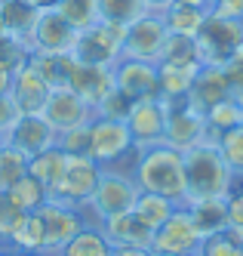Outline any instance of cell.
<instances>
[{
  "label": "cell",
  "instance_id": "cell-49",
  "mask_svg": "<svg viewBox=\"0 0 243 256\" xmlns=\"http://www.w3.org/2000/svg\"><path fill=\"white\" fill-rule=\"evenodd\" d=\"M22 4H28L31 10H49V6L59 4V0H22Z\"/></svg>",
  "mask_w": 243,
  "mask_h": 256
},
{
  "label": "cell",
  "instance_id": "cell-28",
  "mask_svg": "<svg viewBox=\"0 0 243 256\" xmlns=\"http://www.w3.org/2000/svg\"><path fill=\"white\" fill-rule=\"evenodd\" d=\"M6 194L15 200V207L22 210V213H40L49 204V188L37 176H31V173H25L15 186H9Z\"/></svg>",
  "mask_w": 243,
  "mask_h": 256
},
{
  "label": "cell",
  "instance_id": "cell-43",
  "mask_svg": "<svg viewBox=\"0 0 243 256\" xmlns=\"http://www.w3.org/2000/svg\"><path fill=\"white\" fill-rule=\"evenodd\" d=\"M222 68H225V78H228V86H231V96H234L237 102H243V46H240V50H237Z\"/></svg>",
  "mask_w": 243,
  "mask_h": 256
},
{
  "label": "cell",
  "instance_id": "cell-46",
  "mask_svg": "<svg viewBox=\"0 0 243 256\" xmlns=\"http://www.w3.org/2000/svg\"><path fill=\"white\" fill-rule=\"evenodd\" d=\"M111 256H154L148 247H114Z\"/></svg>",
  "mask_w": 243,
  "mask_h": 256
},
{
  "label": "cell",
  "instance_id": "cell-40",
  "mask_svg": "<svg viewBox=\"0 0 243 256\" xmlns=\"http://www.w3.org/2000/svg\"><path fill=\"white\" fill-rule=\"evenodd\" d=\"M28 56H31V52H28V46L22 40H15V38H3V40H0V65L9 68L12 74L22 65H28Z\"/></svg>",
  "mask_w": 243,
  "mask_h": 256
},
{
  "label": "cell",
  "instance_id": "cell-6",
  "mask_svg": "<svg viewBox=\"0 0 243 256\" xmlns=\"http://www.w3.org/2000/svg\"><path fill=\"white\" fill-rule=\"evenodd\" d=\"M194 40H197V52L203 65H225L243 46V22L222 19V16L210 12Z\"/></svg>",
  "mask_w": 243,
  "mask_h": 256
},
{
  "label": "cell",
  "instance_id": "cell-25",
  "mask_svg": "<svg viewBox=\"0 0 243 256\" xmlns=\"http://www.w3.org/2000/svg\"><path fill=\"white\" fill-rule=\"evenodd\" d=\"M200 65H176V62H157L160 78V96L163 99H185L197 78Z\"/></svg>",
  "mask_w": 243,
  "mask_h": 256
},
{
  "label": "cell",
  "instance_id": "cell-52",
  "mask_svg": "<svg viewBox=\"0 0 243 256\" xmlns=\"http://www.w3.org/2000/svg\"><path fill=\"white\" fill-rule=\"evenodd\" d=\"M3 38H9V34H6V28H3V22H0V40H3Z\"/></svg>",
  "mask_w": 243,
  "mask_h": 256
},
{
  "label": "cell",
  "instance_id": "cell-18",
  "mask_svg": "<svg viewBox=\"0 0 243 256\" xmlns=\"http://www.w3.org/2000/svg\"><path fill=\"white\" fill-rule=\"evenodd\" d=\"M74 93H77L89 108H99V102L114 90V68H105V65H83L77 62L68 84Z\"/></svg>",
  "mask_w": 243,
  "mask_h": 256
},
{
  "label": "cell",
  "instance_id": "cell-42",
  "mask_svg": "<svg viewBox=\"0 0 243 256\" xmlns=\"http://www.w3.org/2000/svg\"><path fill=\"white\" fill-rule=\"evenodd\" d=\"M225 207H228V232L243 241V182H237L234 192L225 198Z\"/></svg>",
  "mask_w": 243,
  "mask_h": 256
},
{
  "label": "cell",
  "instance_id": "cell-23",
  "mask_svg": "<svg viewBox=\"0 0 243 256\" xmlns=\"http://www.w3.org/2000/svg\"><path fill=\"white\" fill-rule=\"evenodd\" d=\"M191 213V222L200 232V238H210L228 228V207L225 198H210V200H194V204H185Z\"/></svg>",
  "mask_w": 243,
  "mask_h": 256
},
{
  "label": "cell",
  "instance_id": "cell-7",
  "mask_svg": "<svg viewBox=\"0 0 243 256\" xmlns=\"http://www.w3.org/2000/svg\"><path fill=\"white\" fill-rule=\"evenodd\" d=\"M77 34L80 31L71 28L59 10L49 6V10H37L25 46H28V52H74Z\"/></svg>",
  "mask_w": 243,
  "mask_h": 256
},
{
  "label": "cell",
  "instance_id": "cell-51",
  "mask_svg": "<svg viewBox=\"0 0 243 256\" xmlns=\"http://www.w3.org/2000/svg\"><path fill=\"white\" fill-rule=\"evenodd\" d=\"M0 256H25V253H15V250H0Z\"/></svg>",
  "mask_w": 243,
  "mask_h": 256
},
{
  "label": "cell",
  "instance_id": "cell-3",
  "mask_svg": "<svg viewBox=\"0 0 243 256\" xmlns=\"http://www.w3.org/2000/svg\"><path fill=\"white\" fill-rule=\"evenodd\" d=\"M139 194H142V188L136 186L129 167H102L96 192L89 194V200L80 207V213L86 219V226H99L102 228L105 219L133 210Z\"/></svg>",
  "mask_w": 243,
  "mask_h": 256
},
{
  "label": "cell",
  "instance_id": "cell-12",
  "mask_svg": "<svg viewBox=\"0 0 243 256\" xmlns=\"http://www.w3.org/2000/svg\"><path fill=\"white\" fill-rule=\"evenodd\" d=\"M46 124L55 130V136L65 133V130H77V126H86L92 118H96V108H89L71 86H59V90H49V99L43 105Z\"/></svg>",
  "mask_w": 243,
  "mask_h": 256
},
{
  "label": "cell",
  "instance_id": "cell-5",
  "mask_svg": "<svg viewBox=\"0 0 243 256\" xmlns=\"http://www.w3.org/2000/svg\"><path fill=\"white\" fill-rule=\"evenodd\" d=\"M123 40H126V28L114 22H96L86 31L77 34V46L71 56L83 62V65H105L114 68L123 59Z\"/></svg>",
  "mask_w": 243,
  "mask_h": 256
},
{
  "label": "cell",
  "instance_id": "cell-27",
  "mask_svg": "<svg viewBox=\"0 0 243 256\" xmlns=\"http://www.w3.org/2000/svg\"><path fill=\"white\" fill-rule=\"evenodd\" d=\"M203 118H207V142L216 145L222 133H228V130H234V126L243 124V102L228 96V99H222L219 105H213Z\"/></svg>",
  "mask_w": 243,
  "mask_h": 256
},
{
  "label": "cell",
  "instance_id": "cell-39",
  "mask_svg": "<svg viewBox=\"0 0 243 256\" xmlns=\"http://www.w3.org/2000/svg\"><path fill=\"white\" fill-rule=\"evenodd\" d=\"M22 210L15 207V200L6 194V192H0V244L6 247V241H9V234L15 232V226L22 222Z\"/></svg>",
  "mask_w": 243,
  "mask_h": 256
},
{
  "label": "cell",
  "instance_id": "cell-31",
  "mask_svg": "<svg viewBox=\"0 0 243 256\" xmlns=\"http://www.w3.org/2000/svg\"><path fill=\"white\" fill-rule=\"evenodd\" d=\"M179 204H173L170 198H163V194H151V192H142L139 198H136V207H133V213L142 219V222L148 226V228H157V226H163L166 219L173 216V210H176Z\"/></svg>",
  "mask_w": 243,
  "mask_h": 256
},
{
  "label": "cell",
  "instance_id": "cell-36",
  "mask_svg": "<svg viewBox=\"0 0 243 256\" xmlns=\"http://www.w3.org/2000/svg\"><path fill=\"white\" fill-rule=\"evenodd\" d=\"M160 62H176V65H203V62H200V52H197V40H194V38H182V34H170V38H166Z\"/></svg>",
  "mask_w": 243,
  "mask_h": 256
},
{
  "label": "cell",
  "instance_id": "cell-41",
  "mask_svg": "<svg viewBox=\"0 0 243 256\" xmlns=\"http://www.w3.org/2000/svg\"><path fill=\"white\" fill-rule=\"evenodd\" d=\"M55 145L65 154H89V124L77 126V130H65L55 136Z\"/></svg>",
  "mask_w": 243,
  "mask_h": 256
},
{
  "label": "cell",
  "instance_id": "cell-4",
  "mask_svg": "<svg viewBox=\"0 0 243 256\" xmlns=\"http://www.w3.org/2000/svg\"><path fill=\"white\" fill-rule=\"evenodd\" d=\"M136 142L126 130V120L92 118L89 120V158L99 167H129L136 160Z\"/></svg>",
  "mask_w": 243,
  "mask_h": 256
},
{
  "label": "cell",
  "instance_id": "cell-38",
  "mask_svg": "<svg viewBox=\"0 0 243 256\" xmlns=\"http://www.w3.org/2000/svg\"><path fill=\"white\" fill-rule=\"evenodd\" d=\"M129 108H133V99L129 96H123L120 90L114 86L111 93L99 102V108H96V118H108V120H126V114H129Z\"/></svg>",
  "mask_w": 243,
  "mask_h": 256
},
{
  "label": "cell",
  "instance_id": "cell-56",
  "mask_svg": "<svg viewBox=\"0 0 243 256\" xmlns=\"http://www.w3.org/2000/svg\"><path fill=\"white\" fill-rule=\"evenodd\" d=\"M0 250H3V244H0Z\"/></svg>",
  "mask_w": 243,
  "mask_h": 256
},
{
  "label": "cell",
  "instance_id": "cell-16",
  "mask_svg": "<svg viewBox=\"0 0 243 256\" xmlns=\"http://www.w3.org/2000/svg\"><path fill=\"white\" fill-rule=\"evenodd\" d=\"M3 139L9 145H15L18 152H25L28 158H34V154H40L43 148H52V145H55V130L46 124L43 114H22L9 126V133Z\"/></svg>",
  "mask_w": 243,
  "mask_h": 256
},
{
  "label": "cell",
  "instance_id": "cell-22",
  "mask_svg": "<svg viewBox=\"0 0 243 256\" xmlns=\"http://www.w3.org/2000/svg\"><path fill=\"white\" fill-rule=\"evenodd\" d=\"M3 250H15L25 256H43L46 250V234H43V219L40 213H25L22 222L15 226V232L9 234V241Z\"/></svg>",
  "mask_w": 243,
  "mask_h": 256
},
{
  "label": "cell",
  "instance_id": "cell-13",
  "mask_svg": "<svg viewBox=\"0 0 243 256\" xmlns=\"http://www.w3.org/2000/svg\"><path fill=\"white\" fill-rule=\"evenodd\" d=\"M166 102L163 96L160 99H142V102H133L126 114V130L133 136L136 148H151V145H160L163 142V133H166Z\"/></svg>",
  "mask_w": 243,
  "mask_h": 256
},
{
  "label": "cell",
  "instance_id": "cell-35",
  "mask_svg": "<svg viewBox=\"0 0 243 256\" xmlns=\"http://www.w3.org/2000/svg\"><path fill=\"white\" fill-rule=\"evenodd\" d=\"M216 145H219V154L225 158L228 170L237 176V182H243V124L228 133H222Z\"/></svg>",
  "mask_w": 243,
  "mask_h": 256
},
{
  "label": "cell",
  "instance_id": "cell-26",
  "mask_svg": "<svg viewBox=\"0 0 243 256\" xmlns=\"http://www.w3.org/2000/svg\"><path fill=\"white\" fill-rule=\"evenodd\" d=\"M65 164H68V154L59 148V145H52V148H43L40 154H34L28 160V173L37 176L49 188V194L59 188V182L65 176Z\"/></svg>",
  "mask_w": 243,
  "mask_h": 256
},
{
  "label": "cell",
  "instance_id": "cell-17",
  "mask_svg": "<svg viewBox=\"0 0 243 256\" xmlns=\"http://www.w3.org/2000/svg\"><path fill=\"white\" fill-rule=\"evenodd\" d=\"M228 96H231V86H228V78H225V68L222 65H200L197 78L188 90V105L194 112L207 114L213 105H219Z\"/></svg>",
  "mask_w": 243,
  "mask_h": 256
},
{
  "label": "cell",
  "instance_id": "cell-30",
  "mask_svg": "<svg viewBox=\"0 0 243 256\" xmlns=\"http://www.w3.org/2000/svg\"><path fill=\"white\" fill-rule=\"evenodd\" d=\"M34 16H37V10H31L28 4H22V0H0V22H3L9 38L22 40V44L28 40V34H31Z\"/></svg>",
  "mask_w": 243,
  "mask_h": 256
},
{
  "label": "cell",
  "instance_id": "cell-24",
  "mask_svg": "<svg viewBox=\"0 0 243 256\" xmlns=\"http://www.w3.org/2000/svg\"><path fill=\"white\" fill-rule=\"evenodd\" d=\"M210 10L203 6H191V4H182V0H173L163 12V22L170 34H182V38H197L200 25L207 22Z\"/></svg>",
  "mask_w": 243,
  "mask_h": 256
},
{
  "label": "cell",
  "instance_id": "cell-21",
  "mask_svg": "<svg viewBox=\"0 0 243 256\" xmlns=\"http://www.w3.org/2000/svg\"><path fill=\"white\" fill-rule=\"evenodd\" d=\"M28 65L43 78V84L49 90H59V86L71 84V74H74V68H77V59H74L71 52H31Z\"/></svg>",
  "mask_w": 243,
  "mask_h": 256
},
{
  "label": "cell",
  "instance_id": "cell-37",
  "mask_svg": "<svg viewBox=\"0 0 243 256\" xmlns=\"http://www.w3.org/2000/svg\"><path fill=\"white\" fill-rule=\"evenodd\" d=\"M197 256H243V241H240V238H234L225 228V232H219V234L200 238Z\"/></svg>",
  "mask_w": 243,
  "mask_h": 256
},
{
  "label": "cell",
  "instance_id": "cell-33",
  "mask_svg": "<svg viewBox=\"0 0 243 256\" xmlns=\"http://www.w3.org/2000/svg\"><path fill=\"white\" fill-rule=\"evenodd\" d=\"M99 12H102V22L129 28L148 12V6H145V0H99Z\"/></svg>",
  "mask_w": 243,
  "mask_h": 256
},
{
  "label": "cell",
  "instance_id": "cell-8",
  "mask_svg": "<svg viewBox=\"0 0 243 256\" xmlns=\"http://www.w3.org/2000/svg\"><path fill=\"white\" fill-rule=\"evenodd\" d=\"M197 247H200V232L191 222L188 207H176L173 216L154 228L148 250L154 256H188V253H197Z\"/></svg>",
  "mask_w": 243,
  "mask_h": 256
},
{
  "label": "cell",
  "instance_id": "cell-9",
  "mask_svg": "<svg viewBox=\"0 0 243 256\" xmlns=\"http://www.w3.org/2000/svg\"><path fill=\"white\" fill-rule=\"evenodd\" d=\"M166 102V133H163V142L170 148H179V152H188L194 145L207 142V118L200 112L188 105V96L185 99H163Z\"/></svg>",
  "mask_w": 243,
  "mask_h": 256
},
{
  "label": "cell",
  "instance_id": "cell-11",
  "mask_svg": "<svg viewBox=\"0 0 243 256\" xmlns=\"http://www.w3.org/2000/svg\"><path fill=\"white\" fill-rule=\"evenodd\" d=\"M170 38L163 16L157 12H145L139 22L126 28V40H123V59H139V62H160L163 56V44Z\"/></svg>",
  "mask_w": 243,
  "mask_h": 256
},
{
  "label": "cell",
  "instance_id": "cell-47",
  "mask_svg": "<svg viewBox=\"0 0 243 256\" xmlns=\"http://www.w3.org/2000/svg\"><path fill=\"white\" fill-rule=\"evenodd\" d=\"M173 0H145V6H148V12H157V16H163L166 12V6H170Z\"/></svg>",
  "mask_w": 243,
  "mask_h": 256
},
{
  "label": "cell",
  "instance_id": "cell-29",
  "mask_svg": "<svg viewBox=\"0 0 243 256\" xmlns=\"http://www.w3.org/2000/svg\"><path fill=\"white\" fill-rule=\"evenodd\" d=\"M114 244L105 238L99 226H83L71 241L59 250V256H111Z\"/></svg>",
  "mask_w": 243,
  "mask_h": 256
},
{
  "label": "cell",
  "instance_id": "cell-50",
  "mask_svg": "<svg viewBox=\"0 0 243 256\" xmlns=\"http://www.w3.org/2000/svg\"><path fill=\"white\" fill-rule=\"evenodd\" d=\"M182 4H191V6H203V10H210L213 0H182Z\"/></svg>",
  "mask_w": 243,
  "mask_h": 256
},
{
  "label": "cell",
  "instance_id": "cell-55",
  "mask_svg": "<svg viewBox=\"0 0 243 256\" xmlns=\"http://www.w3.org/2000/svg\"><path fill=\"white\" fill-rule=\"evenodd\" d=\"M188 256H197V253H188Z\"/></svg>",
  "mask_w": 243,
  "mask_h": 256
},
{
  "label": "cell",
  "instance_id": "cell-15",
  "mask_svg": "<svg viewBox=\"0 0 243 256\" xmlns=\"http://www.w3.org/2000/svg\"><path fill=\"white\" fill-rule=\"evenodd\" d=\"M40 219H43V234H46V253H59L74 234H77L86 219L80 213V207H71V204H62V200H49V204L40 210Z\"/></svg>",
  "mask_w": 243,
  "mask_h": 256
},
{
  "label": "cell",
  "instance_id": "cell-54",
  "mask_svg": "<svg viewBox=\"0 0 243 256\" xmlns=\"http://www.w3.org/2000/svg\"><path fill=\"white\" fill-rule=\"evenodd\" d=\"M46 256H59V253H46Z\"/></svg>",
  "mask_w": 243,
  "mask_h": 256
},
{
  "label": "cell",
  "instance_id": "cell-48",
  "mask_svg": "<svg viewBox=\"0 0 243 256\" xmlns=\"http://www.w3.org/2000/svg\"><path fill=\"white\" fill-rule=\"evenodd\" d=\"M9 84H12V71L0 65V93H9Z\"/></svg>",
  "mask_w": 243,
  "mask_h": 256
},
{
  "label": "cell",
  "instance_id": "cell-14",
  "mask_svg": "<svg viewBox=\"0 0 243 256\" xmlns=\"http://www.w3.org/2000/svg\"><path fill=\"white\" fill-rule=\"evenodd\" d=\"M114 86L133 102L142 99H160V78L154 62H139V59H120L114 65Z\"/></svg>",
  "mask_w": 243,
  "mask_h": 256
},
{
  "label": "cell",
  "instance_id": "cell-2",
  "mask_svg": "<svg viewBox=\"0 0 243 256\" xmlns=\"http://www.w3.org/2000/svg\"><path fill=\"white\" fill-rule=\"evenodd\" d=\"M185 154V204L210 198H228L237 186V176L228 170L225 158L219 154V145L200 142Z\"/></svg>",
  "mask_w": 243,
  "mask_h": 256
},
{
  "label": "cell",
  "instance_id": "cell-19",
  "mask_svg": "<svg viewBox=\"0 0 243 256\" xmlns=\"http://www.w3.org/2000/svg\"><path fill=\"white\" fill-rule=\"evenodd\" d=\"M9 96L15 99V105H18V112H22V114H40L46 99H49V86L43 84V78L37 74L31 65H22L12 74Z\"/></svg>",
  "mask_w": 243,
  "mask_h": 256
},
{
  "label": "cell",
  "instance_id": "cell-10",
  "mask_svg": "<svg viewBox=\"0 0 243 256\" xmlns=\"http://www.w3.org/2000/svg\"><path fill=\"white\" fill-rule=\"evenodd\" d=\"M102 176V167L89 154H68L65 164V176L59 182V188L49 194V200H62L71 207H83L89 194L96 192V182Z\"/></svg>",
  "mask_w": 243,
  "mask_h": 256
},
{
  "label": "cell",
  "instance_id": "cell-20",
  "mask_svg": "<svg viewBox=\"0 0 243 256\" xmlns=\"http://www.w3.org/2000/svg\"><path fill=\"white\" fill-rule=\"evenodd\" d=\"M102 232H105V238H108L114 247H151V234H154L133 210L105 219V222H102Z\"/></svg>",
  "mask_w": 243,
  "mask_h": 256
},
{
  "label": "cell",
  "instance_id": "cell-34",
  "mask_svg": "<svg viewBox=\"0 0 243 256\" xmlns=\"http://www.w3.org/2000/svg\"><path fill=\"white\" fill-rule=\"evenodd\" d=\"M28 160L31 158L25 152H18L15 145H9L3 139V145H0V192H6L28 173Z\"/></svg>",
  "mask_w": 243,
  "mask_h": 256
},
{
  "label": "cell",
  "instance_id": "cell-44",
  "mask_svg": "<svg viewBox=\"0 0 243 256\" xmlns=\"http://www.w3.org/2000/svg\"><path fill=\"white\" fill-rule=\"evenodd\" d=\"M22 118V112H18V105H15V99L9 96V93H0V133H9V126Z\"/></svg>",
  "mask_w": 243,
  "mask_h": 256
},
{
  "label": "cell",
  "instance_id": "cell-32",
  "mask_svg": "<svg viewBox=\"0 0 243 256\" xmlns=\"http://www.w3.org/2000/svg\"><path fill=\"white\" fill-rule=\"evenodd\" d=\"M55 10H59L65 16V22L71 28L77 31H86L89 25L102 22V12H99V0H59L55 4Z\"/></svg>",
  "mask_w": 243,
  "mask_h": 256
},
{
  "label": "cell",
  "instance_id": "cell-1",
  "mask_svg": "<svg viewBox=\"0 0 243 256\" xmlns=\"http://www.w3.org/2000/svg\"><path fill=\"white\" fill-rule=\"evenodd\" d=\"M133 179L142 192L163 194L173 204L185 207V154L166 142L139 148L133 160Z\"/></svg>",
  "mask_w": 243,
  "mask_h": 256
},
{
  "label": "cell",
  "instance_id": "cell-53",
  "mask_svg": "<svg viewBox=\"0 0 243 256\" xmlns=\"http://www.w3.org/2000/svg\"><path fill=\"white\" fill-rule=\"evenodd\" d=\"M0 145H3V133H0Z\"/></svg>",
  "mask_w": 243,
  "mask_h": 256
},
{
  "label": "cell",
  "instance_id": "cell-45",
  "mask_svg": "<svg viewBox=\"0 0 243 256\" xmlns=\"http://www.w3.org/2000/svg\"><path fill=\"white\" fill-rule=\"evenodd\" d=\"M210 12L213 16H222V19H237V22H243V0H213Z\"/></svg>",
  "mask_w": 243,
  "mask_h": 256
}]
</instances>
